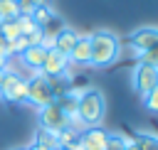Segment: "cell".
<instances>
[{
	"label": "cell",
	"instance_id": "obj_26",
	"mask_svg": "<svg viewBox=\"0 0 158 150\" xmlns=\"http://www.w3.org/2000/svg\"><path fill=\"white\" fill-rule=\"evenodd\" d=\"M42 37H44V34H42V30H40V27H37V30H32V32L25 37V39H27V47H37V44H42Z\"/></svg>",
	"mask_w": 158,
	"mask_h": 150
},
{
	"label": "cell",
	"instance_id": "obj_1",
	"mask_svg": "<svg viewBox=\"0 0 158 150\" xmlns=\"http://www.w3.org/2000/svg\"><path fill=\"white\" fill-rule=\"evenodd\" d=\"M106 113V101L104 93L99 89H81L79 91V101H77V120L89 128V125H99L101 118Z\"/></svg>",
	"mask_w": 158,
	"mask_h": 150
},
{
	"label": "cell",
	"instance_id": "obj_3",
	"mask_svg": "<svg viewBox=\"0 0 158 150\" xmlns=\"http://www.w3.org/2000/svg\"><path fill=\"white\" fill-rule=\"evenodd\" d=\"M27 103H32L37 111L54 103V93H52V89L47 84V76L40 74V71H35V76L27 79Z\"/></svg>",
	"mask_w": 158,
	"mask_h": 150
},
{
	"label": "cell",
	"instance_id": "obj_18",
	"mask_svg": "<svg viewBox=\"0 0 158 150\" xmlns=\"http://www.w3.org/2000/svg\"><path fill=\"white\" fill-rule=\"evenodd\" d=\"M17 15H20V10H17V2L15 0H0V22L15 20Z\"/></svg>",
	"mask_w": 158,
	"mask_h": 150
},
{
	"label": "cell",
	"instance_id": "obj_19",
	"mask_svg": "<svg viewBox=\"0 0 158 150\" xmlns=\"http://www.w3.org/2000/svg\"><path fill=\"white\" fill-rule=\"evenodd\" d=\"M128 143H131V140L123 138L121 133H109V135H106V145H104V150H126Z\"/></svg>",
	"mask_w": 158,
	"mask_h": 150
},
{
	"label": "cell",
	"instance_id": "obj_16",
	"mask_svg": "<svg viewBox=\"0 0 158 150\" xmlns=\"http://www.w3.org/2000/svg\"><path fill=\"white\" fill-rule=\"evenodd\" d=\"M64 27H67V25L62 22V17L52 15V17H49V20H47V22H44L40 30H42V34H44V37H52V39H54V37H57V34H59Z\"/></svg>",
	"mask_w": 158,
	"mask_h": 150
},
{
	"label": "cell",
	"instance_id": "obj_27",
	"mask_svg": "<svg viewBox=\"0 0 158 150\" xmlns=\"http://www.w3.org/2000/svg\"><path fill=\"white\" fill-rule=\"evenodd\" d=\"M5 52H7V42H5V37L0 34V57H7Z\"/></svg>",
	"mask_w": 158,
	"mask_h": 150
},
{
	"label": "cell",
	"instance_id": "obj_4",
	"mask_svg": "<svg viewBox=\"0 0 158 150\" xmlns=\"http://www.w3.org/2000/svg\"><path fill=\"white\" fill-rule=\"evenodd\" d=\"M0 96L10 103H25L27 101V79H22L15 71H5L2 84H0Z\"/></svg>",
	"mask_w": 158,
	"mask_h": 150
},
{
	"label": "cell",
	"instance_id": "obj_30",
	"mask_svg": "<svg viewBox=\"0 0 158 150\" xmlns=\"http://www.w3.org/2000/svg\"><path fill=\"white\" fill-rule=\"evenodd\" d=\"M5 71H7V69H0V84H2V76H5Z\"/></svg>",
	"mask_w": 158,
	"mask_h": 150
},
{
	"label": "cell",
	"instance_id": "obj_17",
	"mask_svg": "<svg viewBox=\"0 0 158 150\" xmlns=\"http://www.w3.org/2000/svg\"><path fill=\"white\" fill-rule=\"evenodd\" d=\"M52 15H54V12H52V7H49L47 2L37 5V7H35V10L30 12V17H32V22H35L37 27H42V25H44V22H47V20H49Z\"/></svg>",
	"mask_w": 158,
	"mask_h": 150
},
{
	"label": "cell",
	"instance_id": "obj_13",
	"mask_svg": "<svg viewBox=\"0 0 158 150\" xmlns=\"http://www.w3.org/2000/svg\"><path fill=\"white\" fill-rule=\"evenodd\" d=\"M54 101H57V106L64 111V116H67L72 123H77V101H79V91L69 89L64 96H59V98H54Z\"/></svg>",
	"mask_w": 158,
	"mask_h": 150
},
{
	"label": "cell",
	"instance_id": "obj_9",
	"mask_svg": "<svg viewBox=\"0 0 158 150\" xmlns=\"http://www.w3.org/2000/svg\"><path fill=\"white\" fill-rule=\"evenodd\" d=\"M67 69H69V59L64 54H59L57 49H49L40 74H44V76H67Z\"/></svg>",
	"mask_w": 158,
	"mask_h": 150
},
{
	"label": "cell",
	"instance_id": "obj_8",
	"mask_svg": "<svg viewBox=\"0 0 158 150\" xmlns=\"http://www.w3.org/2000/svg\"><path fill=\"white\" fill-rule=\"evenodd\" d=\"M106 135H109V130H104L101 125L81 128V133H79V145H81L84 150H104Z\"/></svg>",
	"mask_w": 158,
	"mask_h": 150
},
{
	"label": "cell",
	"instance_id": "obj_31",
	"mask_svg": "<svg viewBox=\"0 0 158 150\" xmlns=\"http://www.w3.org/2000/svg\"><path fill=\"white\" fill-rule=\"evenodd\" d=\"M12 150H25V148H12Z\"/></svg>",
	"mask_w": 158,
	"mask_h": 150
},
{
	"label": "cell",
	"instance_id": "obj_24",
	"mask_svg": "<svg viewBox=\"0 0 158 150\" xmlns=\"http://www.w3.org/2000/svg\"><path fill=\"white\" fill-rule=\"evenodd\" d=\"M143 106H146L151 113H158V86L151 89V91L143 96Z\"/></svg>",
	"mask_w": 158,
	"mask_h": 150
},
{
	"label": "cell",
	"instance_id": "obj_20",
	"mask_svg": "<svg viewBox=\"0 0 158 150\" xmlns=\"http://www.w3.org/2000/svg\"><path fill=\"white\" fill-rule=\"evenodd\" d=\"M0 34L5 37V42H12V39H17V37H20L17 22H15V20H5V22H0Z\"/></svg>",
	"mask_w": 158,
	"mask_h": 150
},
{
	"label": "cell",
	"instance_id": "obj_14",
	"mask_svg": "<svg viewBox=\"0 0 158 150\" xmlns=\"http://www.w3.org/2000/svg\"><path fill=\"white\" fill-rule=\"evenodd\" d=\"M131 145H133V150H158V135L148 133V130H138L131 138Z\"/></svg>",
	"mask_w": 158,
	"mask_h": 150
},
{
	"label": "cell",
	"instance_id": "obj_28",
	"mask_svg": "<svg viewBox=\"0 0 158 150\" xmlns=\"http://www.w3.org/2000/svg\"><path fill=\"white\" fill-rule=\"evenodd\" d=\"M25 150H47V148H42V145H37V143H32V145H27Z\"/></svg>",
	"mask_w": 158,
	"mask_h": 150
},
{
	"label": "cell",
	"instance_id": "obj_10",
	"mask_svg": "<svg viewBox=\"0 0 158 150\" xmlns=\"http://www.w3.org/2000/svg\"><path fill=\"white\" fill-rule=\"evenodd\" d=\"M67 59H69V64L89 66V64H91V42H89V37H79Z\"/></svg>",
	"mask_w": 158,
	"mask_h": 150
},
{
	"label": "cell",
	"instance_id": "obj_6",
	"mask_svg": "<svg viewBox=\"0 0 158 150\" xmlns=\"http://www.w3.org/2000/svg\"><path fill=\"white\" fill-rule=\"evenodd\" d=\"M158 86V69L151 66V64H136L133 66V91L143 98L151 89Z\"/></svg>",
	"mask_w": 158,
	"mask_h": 150
},
{
	"label": "cell",
	"instance_id": "obj_2",
	"mask_svg": "<svg viewBox=\"0 0 158 150\" xmlns=\"http://www.w3.org/2000/svg\"><path fill=\"white\" fill-rule=\"evenodd\" d=\"M89 42H91V66L104 69V66L116 61V57L121 52V42H118V37L114 32L99 30V32H94L89 37Z\"/></svg>",
	"mask_w": 158,
	"mask_h": 150
},
{
	"label": "cell",
	"instance_id": "obj_22",
	"mask_svg": "<svg viewBox=\"0 0 158 150\" xmlns=\"http://www.w3.org/2000/svg\"><path fill=\"white\" fill-rule=\"evenodd\" d=\"M25 49H27V39H25V37H17V39L7 42V52H5V54H7V59H10V57H20Z\"/></svg>",
	"mask_w": 158,
	"mask_h": 150
},
{
	"label": "cell",
	"instance_id": "obj_29",
	"mask_svg": "<svg viewBox=\"0 0 158 150\" xmlns=\"http://www.w3.org/2000/svg\"><path fill=\"white\" fill-rule=\"evenodd\" d=\"M0 69H7V57H0Z\"/></svg>",
	"mask_w": 158,
	"mask_h": 150
},
{
	"label": "cell",
	"instance_id": "obj_25",
	"mask_svg": "<svg viewBox=\"0 0 158 150\" xmlns=\"http://www.w3.org/2000/svg\"><path fill=\"white\" fill-rule=\"evenodd\" d=\"M17 2V10H20V15H30L37 5H42L44 0H15Z\"/></svg>",
	"mask_w": 158,
	"mask_h": 150
},
{
	"label": "cell",
	"instance_id": "obj_21",
	"mask_svg": "<svg viewBox=\"0 0 158 150\" xmlns=\"http://www.w3.org/2000/svg\"><path fill=\"white\" fill-rule=\"evenodd\" d=\"M15 22H17V30H20V37H27L32 30H37V25L32 22V17L30 15H17L15 17Z\"/></svg>",
	"mask_w": 158,
	"mask_h": 150
},
{
	"label": "cell",
	"instance_id": "obj_23",
	"mask_svg": "<svg viewBox=\"0 0 158 150\" xmlns=\"http://www.w3.org/2000/svg\"><path fill=\"white\" fill-rule=\"evenodd\" d=\"M138 61H141V64H151V66L158 69V44L151 47V49H146L143 54H138Z\"/></svg>",
	"mask_w": 158,
	"mask_h": 150
},
{
	"label": "cell",
	"instance_id": "obj_12",
	"mask_svg": "<svg viewBox=\"0 0 158 150\" xmlns=\"http://www.w3.org/2000/svg\"><path fill=\"white\" fill-rule=\"evenodd\" d=\"M77 39H79V34H77L72 27H64V30L54 37V49H57L59 54L69 57V52H72V47L77 44Z\"/></svg>",
	"mask_w": 158,
	"mask_h": 150
},
{
	"label": "cell",
	"instance_id": "obj_15",
	"mask_svg": "<svg viewBox=\"0 0 158 150\" xmlns=\"http://www.w3.org/2000/svg\"><path fill=\"white\" fill-rule=\"evenodd\" d=\"M35 143L42 145V148H47V150H59V140H57V135L49 133V130H44V128H37V133H35Z\"/></svg>",
	"mask_w": 158,
	"mask_h": 150
},
{
	"label": "cell",
	"instance_id": "obj_5",
	"mask_svg": "<svg viewBox=\"0 0 158 150\" xmlns=\"http://www.w3.org/2000/svg\"><path fill=\"white\" fill-rule=\"evenodd\" d=\"M67 125H72V120L64 116V111L57 106V101L49 103V106H44V108H40V128H44V130H49V133L57 135Z\"/></svg>",
	"mask_w": 158,
	"mask_h": 150
},
{
	"label": "cell",
	"instance_id": "obj_7",
	"mask_svg": "<svg viewBox=\"0 0 158 150\" xmlns=\"http://www.w3.org/2000/svg\"><path fill=\"white\" fill-rule=\"evenodd\" d=\"M128 44H131V49H133L136 57L143 54L146 49H151V47L158 44V27H141V30H136L128 37Z\"/></svg>",
	"mask_w": 158,
	"mask_h": 150
},
{
	"label": "cell",
	"instance_id": "obj_11",
	"mask_svg": "<svg viewBox=\"0 0 158 150\" xmlns=\"http://www.w3.org/2000/svg\"><path fill=\"white\" fill-rule=\"evenodd\" d=\"M20 59L25 61V66H30L32 71H40L42 69V64H44V59H47V49L44 47H27L22 54H20Z\"/></svg>",
	"mask_w": 158,
	"mask_h": 150
}]
</instances>
